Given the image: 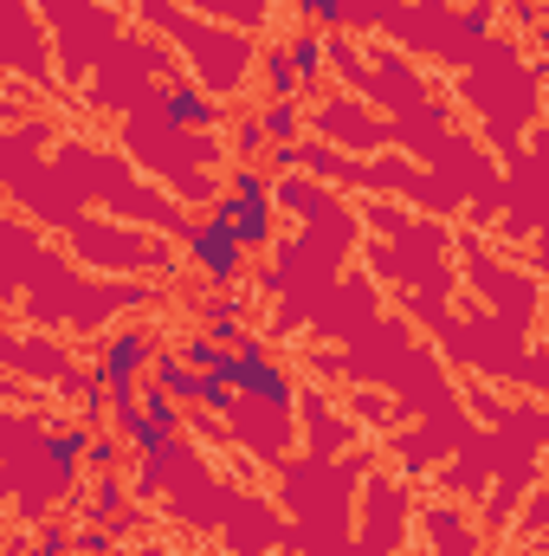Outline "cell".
Returning a JSON list of instances; mask_svg holds the SVG:
<instances>
[{
	"mask_svg": "<svg viewBox=\"0 0 549 556\" xmlns=\"http://www.w3.org/2000/svg\"><path fill=\"white\" fill-rule=\"evenodd\" d=\"M91 440H98V427H59V433L46 440V459L65 466V472H78V466L91 459Z\"/></svg>",
	"mask_w": 549,
	"mask_h": 556,
	"instance_id": "5",
	"label": "cell"
},
{
	"mask_svg": "<svg viewBox=\"0 0 549 556\" xmlns=\"http://www.w3.org/2000/svg\"><path fill=\"white\" fill-rule=\"evenodd\" d=\"M162 343L155 330H111V343L98 350V389H117V382H142L155 369Z\"/></svg>",
	"mask_w": 549,
	"mask_h": 556,
	"instance_id": "3",
	"label": "cell"
},
{
	"mask_svg": "<svg viewBox=\"0 0 549 556\" xmlns=\"http://www.w3.org/2000/svg\"><path fill=\"white\" fill-rule=\"evenodd\" d=\"M188 266L207 278V285H233L240 266H246V247H240V233L227 227V214L214 207L207 220H194L188 227Z\"/></svg>",
	"mask_w": 549,
	"mask_h": 556,
	"instance_id": "2",
	"label": "cell"
},
{
	"mask_svg": "<svg viewBox=\"0 0 549 556\" xmlns=\"http://www.w3.org/2000/svg\"><path fill=\"white\" fill-rule=\"evenodd\" d=\"M124 446H130V440H111V433H98V440H91V466H98V472L124 466Z\"/></svg>",
	"mask_w": 549,
	"mask_h": 556,
	"instance_id": "9",
	"label": "cell"
},
{
	"mask_svg": "<svg viewBox=\"0 0 549 556\" xmlns=\"http://www.w3.org/2000/svg\"><path fill=\"white\" fill-rule=\"evenodd\" d=\"M233 382H240L246 402H266L272 415H297V389H291V376L278 369V356L259 337H246V343L233 350Z\"/></svg>",
	"mask_w": 549,
	"mask_h": 556,
	"instance_id": "1",
	"label": "cell"
},
{
	"mask_svg": "<svg viewBox=\"0 0 549 556\" xmlns=\"http://www.w3.org/2000/svg\"><path fill=\"white\" fill-rule=\"evenodd\" d=\"M162 111H168V124H175V130H214V124H220L214 98H207V91H194V85H175V91L162 98Z\"/></svg>",
	"mask_w": 549,
	"mask_h": 556,
	"instance_id": "4",
	"label": "cell"
},
{
	"mask_svg": "<svg viewBox=\"0 0 549 556\" xmlns=\"http://www.w3.org/2000/svg\"><path fill=\"white\" fill-rule=\"evenodd\" d=\"M266 91H272V104H291V98L304 91V78H297L291 52H272V59H266Z\"/></svg>",
	"mask_w": 549,
	"mask_h": 556,
	"instance_id": "7",
	"label": "cell"
},
{
	"mask_svg": "<svg viewBox=\"0 0 549 556\" xmlns=\"http://www.w3.org/2000/svg\"><path fill=\"white\" fill-rule=\"evenodd\" d=\"M259 130H266L272 142H291V137H304V111H297V98H291V104H272V111L259 117Z\"/></svg>",
	"mask_w": 549,
	"mask_h": 556,
	"instance_id": "8",
	"label": "cell"
},
{
	"mask_svg": "<svg viewBox=\"0 0 549 556\" xmlns=\"http://www.w3.org/2000/svg\"><path fill=\"white\" fill-rule=\"evenodd\" d=\"M297 7H304V13H317L323 26H336V20H343V0H297Z\"/></svg>",
	"mask_w": 549,
	"mask_h": 556,
	"instance_id": "10",
	"label": "cell"
},
{
	"mask_svg": "<svg viewBox=\"0 0 549 556\" xmlns=\"http://www.w3.org/2000/svg\"><path fill=\"white\" fill-rule=\"evenodd\" d=\"M291 65H297V78H304V85H317V78H323V65H330V46H323L317 33H297V39H291Z\"/></svg>",
	"mask_w": 549,
	"mask_h": 556,
	"instance_id": "6",
	"label": "cell"
},
{
	"mask_svg": "<svg viewBox=\"0 0 549 556\" xmlns=\"http://www.w3.org/2000/svg\"><path fill=\"white\" fill-rule=\"evenodd\" d=\"M39 556H65V531H46L39 538Z\"/></svg>",
	"mask_w": 549,
	"mask_h": 556,
	"instance_id": "11",
	"label": "cell"
}]
</instances>
